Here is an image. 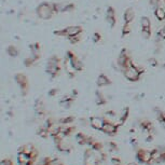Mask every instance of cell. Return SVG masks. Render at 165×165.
Instances as JSON below:
<instances>
[{"label":"cell","instance_id":"1","mask_svg":"<svg viewBox=\"0 0 165 165\" xmlns=\"http://www.w3.org/2000/svg\"><path fill=\"white\" fill-rule=\"evenodd\" d=\"M36 13L38 17L41 18V20H50L56 13L54 3L43 2L41 5H39L36 9Z\"/></svg>","mask_w":165,"mask_h":165},{"label":"cell","instance_id":"2","mask_svg":"<svg viewBox=\"0 0 165 165\" xmlns=\"http://www.w3.org/2000/svg\"><path fill=\"white\" fill-rule=\"evenodd\" d=\"M123 73H124V76H125V78H126L127 80L133 81V82L139 80L140 76H142V72H140L139 70H138V68H137L136 66H134V65L127 67Z\"/></svg>","mask_w":165,"mask_h":165},{"label":"cell","instance_id":"3","mask_svg":"<svg viewBox=\"0 0 165 165\" xmlns=\"http://www.w3.org/2000/svg\"><path fill=\"white\" fill-rule=\"evenodd\" d=\"M67 56H69L70 61H71L72 65H73V67H75V69L77 70V71H81V70L83 69V67H84V65H83L82 61H81L79 57L77 56L76 54H73L71 51H68L67 52Z\"/></svg>","mask_w":165,"mask_h":165},{"label":"cell","instance_id":"4","mask_svg":"<svg viewBox=\"0 0 165 165\" xmlns=\"http://www.w3.org/2000/svg\"><path fill=\"white\" fill-rule=\"evenodd\" d=\"M82 27L80 26H68L66 28H64V33L66 38H69V37L76 36V35L82 34Z\"/></svg>","mask_w":165,"mask_h":165},{"label":"cell","instance_id":"5","mask_svg":"<svg viewBox=\"0 0 165 165\" xmlns=\"http://www.w3.org/2000/svg\"><path fill=\"white\" fill-rule=\"evenodd\" d=\"M135 18V11L133 8H127L124 11V22L125 23L132 24V22L134 21Z\"/></svg>","mask_w":165,"mask_h":165},{"label":"cell","instance_id":"6","mask_svg":"<svg viewBox=\"0 0 165 165\" xmlns=\"http://www.w3.org/2000/svg\"><path fill=\"white\" fill-rule=\"evenodd\" d=\"M91 124L92 126L96 129H103L104 125H105V122H104L103 119L98 118V117H94V118L91 119Z\"/></svg>","mask_w":165,"mask_h":165},{"label":"cell","instance_id":"7","mask_svg":"<svg viewBox=\"0 0 165 165\" xmlns=\"http://www.w3.org/2000/svg\"><path fill=\"white\" fill-rule=\"evenodd\" d=\"M15 80L18 84L21 85V88L23 90H27V78H26V76H24L23 73H17L15 76Z\"/></svg>","mask_w":165,"mask_h":165},{"label":"cell","instance_id":"8","mask_svg":"<svg viewBox=\"0 0 165 165\" xmlns=\"http://www.w3.org/2000/svg\"><path fill=\"white\" fill-rule=\"evenodd\" d=\"M110 84V80L106 75H101L97 78V85L99 86H105V85Z\"/></svg>","mask_w":165,"mask_h":165},{"label":"cell","instance_id":"9","mask_svg":"<svg viewBox=\"0 0 165 165\" xmlns=\"http://www.w3.org/2000/svg\"><path fill=\"white\" fill-rule=\"evenodd\" d=\"M103 131L105 132V133H107V134H114V133H116V131H117V126L114 125V124L105 123V125H104V127H103Z\"/></svg>","mask_w":165,"mask_h":165},{"label":"cell","instance_id":"10","mask_svg":"<svg viewBox=\"0 0 165 165\" xmlns=\"http://www.w3.org/2000/svg\"><path fill=\"white\" fill-rule=\"evenodd\" d=\"M154 15L159 21H164L165 20V10H163V9H161V8H155Z\"/></svg>","mask_w":165,"mask_h":165},{"label":"cell","instance_id":"11","mask_svg":"<svg viewBox=\"0 0 165 165\" xmlns=\"http://www.w3.org/2000/svg\"><path fill=\"white\" fill-rule=\"evenodd\" d=\"M7 53H8L9 56L11 57H16L18 55V49L16 47H14V45H10V47L7 49Z\"/></svg>","mask_w":165,"mask_h":165},{"label":"cell","instance_id":"12","mask_svg":"<svg viewBox=\"0 0 165 165\" xmlns=\"http://www.w3.org/2000/svg\"><path fill=\"white\" fill-rule=\"evenodd\" d=\"M140 26H142V28H151V23L147 16H142L140 18Z\"/></svg>","mask_w":165,"mask_h":165},{"label":"cell","instance_id":"13","mask_svg":"<svg viewBox=\"0 0 165 165\" xmlns=\"http://www.w3.org/2000/svg\"><path fill=\"white\" fill-rule=\"evenodd\" d=\"M142 36L144 39H149L151 37V28H142Z\"/></svg>","mask_w":165,"mask_h":165},{"label":"cell","instance_id":"14","mask_svg":"<svg viewBox=\"0 0 165 165\" xmlns=\"http://www.w3.org/2000/svg\"><path fill=\"white\" fill-rule=\"evenodd\" d=\"M81 36H82V34L76 35V36L69 37V38H68V40H69V41L71 42L72 44H76V43H78V42L81 40Z\"/></svg>","mask_w":165,"mask_h":165},{"label":"cell","instance_id":"15","mask_svg":"<svg viewBox=\"0 0 165 165\" xmlns=\"http://www.w3.org/2000/svg\"><path fill=\"white\" fill-rule=\"evenodd\" d=\"M107 17H116V11L112 7H108L106 11V18Z\"/></svg>","mask_w":165,"mask_h":165},{"label":"cell","instance_id":"16","mask_svg":"<svg viewBox=\"0 0 165 165\" xmlns=\"http://www.w3.org/2000/svg\"><path fill=\"white\" fill-rule=\"evenodd\" d=\"M129 31H131V28H129V23H125L123 26V29H122V36H126V35L129 34Z\"/></svg>","mask_w":165,"mask_h":165},{"label":"cell","instance_id":"17","mask_svg":"<svg viewBox=\"0 0 165 165\" xmlns=\"http://www.w3.org/2000/svg\"><path fill=\"white\" fill-rule=\"evenodd\" d=\"M148 63H149V65L153 66V67H157V65H159V63H157V61L155 57H151V58H149L148 59Z\"/></svg>","mask_w":165,"mask_h":165},{"label":"cell","instance_id":"18","mask_svg":"<svg viewBox=\"0 0 165 165\" xmlns=\"http://www.w3.org/2000/svg\"><path fill=\"white\" fill-rule=\"evenodd\" d=\"M92 39H93L94 42H99V41H101V36L98 34V33H94Z\"/></svg>","mask_w":165,"mask_h":165},{"label":"cell","instance_id":"19","mask_svg":"<svg viewBox=\"0 0 165 165\" xmlns=\"http://www.w3.org/2000/svg\"><path fill=\"white\" fill-rule=\"evenodd\" d=\"M157 8H161V9H163V10H165V0H159Z\"/></svg>","mask_w":165,"mask_h":165},{"label":"cell","instance_id":"20","mask_svg":"<svg viewBox=\"0 0 165 165\" xmlns=\"http://www.w3.org/2000/svg\"><path fill=\"white\" fill-rule=\"evenodd\" d=\"M157 3H159V0H150V5L154 8H157Z\"/></svg>","mask_w":165,"mask_h":165},{"label":"cell","instance_id":"21","mask_svg":"<svg viewBox=\"0 0 165 165\" xmlns=\"http://www.w3.org/2000/svg\"><path fill=\"white\" fill-rule=\"evenodd\" d=\"M129 165H134V164H129Z\"/></svg>","mask_w":165,"mask_h":165}]
</instances>
